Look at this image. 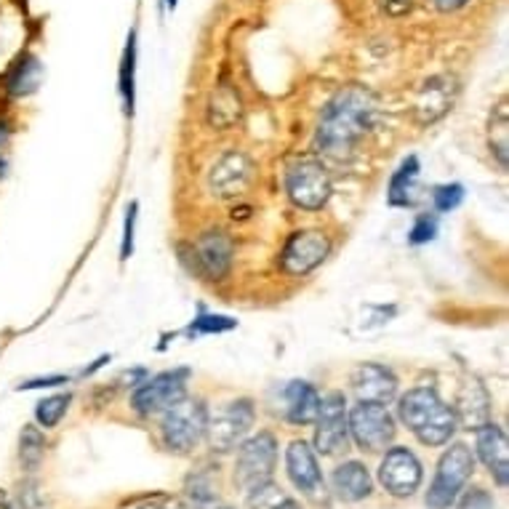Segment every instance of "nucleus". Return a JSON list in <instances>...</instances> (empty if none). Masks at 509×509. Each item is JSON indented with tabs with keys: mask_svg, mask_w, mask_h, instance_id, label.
I'll list each match as a JSON object with an SVG mask.
<instances>
[{
	"mask_svg": "<svg viewBox=\"0 0 509 509\" xmlns=\"http://www.w3.org/2000/svg\"><path fill=\"white\" fill-rule=\"evenodd\" d=\"M374 115H376V105L368 91L357 86L344 88L329 102L323 113V120L318 125V147L334 158L349 155L355 144L374 125Z\"/></svg>",
	"mask_w": 509,
	"mask_h": 509,
	"instance_id": "f257e3e1",
	"label": "nucleus"
},
{
	"mask_svg": "<svg viewBox=\"0 0 509 509\" xmlns=\"http://www.w3.org/2000/svg\"><path fill=\"white\" fill-rule=\"evenodd\" d=\"M400 421L424 443V446H443L456 432V413L449 408L435 390L416 387L408 395L400 397L397 405Z\"/></svg>",
	"mask_w": 509,
	"mask_h": 509,
	"instance_id": "f03ea898",
	"label": "nucleus"
},
{
	"mask_svg": "<svg viewBox=\"0 0 509 509\" xmlns=\"http://www.w3.org/2000/svg\"><path fill=\"white\" fill-rule=\"evenodd\" d=\"M208 427V408L203 400H187L181 397L179 403H173L171 408L163 411V421H161V438L163 446L169 451L187 453L192 451Z\"/></svg>",
	"mask_w": 509,
	"mask_h": 509,
	"instance_id": "7ed1b4c3",
	"label": "nucleus"
},
{
	"mask_svg": "<svg viewBox=\"0 0 509 509\" xmlns=\"http://www.w3.org/2000/svg\"><path fill=\"white\" fill-rule=\"evenodd\" d=\"M475 472V456L464 443H453L449 451L440 456L435 480L427 491V507L430 509H451L458 499L461 488Z\"/></svg>",
	"mask_w": 509,
	"mask_h": 509,
	"instance_id": "20e7f679",
	"label": "nucleus"
},
{
	"mask_svg": "<svg viewBox=\"0 0 509 509\" xmlns=\"http://www.w3.org/2000/svg\"><path fill=\"white\" fill-rule=\"evenodd\" d=\"M278 461V443L270 432H259L248 443H240L235 461V483L248 494L256 486L273 480V469Z\"/></svg>",
	"mask_w": 509,
	"mask_h": 509,
	"instance_id": "39448f33",
	"label": "nucleus"
},
{
	"mask_svg": "<svg viewBox=\"0 0 509 509\" xmlns=\"http://www.w3.org/2000/svg\"><path fill=\"white\" fill-rule=\"evenodd\" d=\"M254 416H256L254 403L245 400V397L232 400V403L222 405V408L208 419V427H206L211 449L219 453L237 449V446L245 440V435L251 432Z\"/></svg>",
	"mask_w": 509,
	"mask_h": 509,
	"instance_id": "423d86ee",
	"label": "nucleus"
},
{
	"mask_svg": "<svg viewBox=\"0 0 509 509\" xmlns=\"http://www.w3.org/2000/svg\"><path fill=\"white\" fill-rule=\"evenodd\" d=\"M347 430L363 451H384L395 438V421L390 411L379 403H360L347 419Z\"/></svg>",
	"mask_w": 509,
	"mask_h": 509,
	"instance_id": "0eeeda50",
	"label": "nucleus"
},
{
	"mask_svg": "<svg viewBox=\"0 0 509 509\" xmlns=\"http://www.w3.org/2000/svg\"><path fill=\"white\" fill-rule=\"evenodd\" d=\"M285 190L288 198L307 211H318L326 206V200L331 198V176L315 161H304L299 166L288 171L285 176Z\"/></svg>",
	"mask_w": 509,
	"mask_h": 509,
	"instance_id": "6e6552de",
	"label": "nucleus"
},
{
	"mask_svg": "<svg viewBox=\"0 0 509 509\" xmlns=\"http://www.w3.org/2000/svg\"><path fill=\"white\" fill-rule=\"evenodd\" d=\"M187 376L190 371L176 368L153 376L150 382H144L142 387H136V393L131 397V405L136 413L142 416H153V413H163L173 403H179L187 395Z\"/></svg>",
	"mask_w": 509,
	"mask_h": 509,
	"instance_id": "1a4fd4ad",
	"label": "nucleus"
},
{
	"mask_svg": "<svg viewBox=\"0 0 509 509\" xmlns=\"http://www.w3.org/2000/svg\"><path fill=\"white\" fill-rule=\"evenodd\" d=\"M349 430H347V400L341 393H331L320 400L318 408V432L315 446L323 456H334L347 449Z\"/></svg>",
	"mask_w": 509,
	"mask_h": 509,
	"instance_id": "9d476101",
	"label": "nucleus"
},
{
	"mask_svg": "<svg viewBox=\"0 0 509 509\" xmlns=\"http://www.w3.org/2000/svg\"><path fill=\"white\" fill-rule=\"evenodd\" d=\"M331 251V243L323 232L318 229H304L291 235L281 254V264L288 275H307L312 273Z\"/></svg>",
	"mask_w": 509,
	"mask_h": 509,
	"instance_id": "9b49d317",
	"label": "nucleus"
},
{
	"mask_svg": "<svg viewBox=\"0 0 509 509\" xmlns=\"http://www.w3.org/2000/svg\"><path fill=\"white\" fill-rule=\"evenodd\" d=\"M421 464L413 453L408 449H393L387 451L382 467H379V480L382 486L397 496V499H405V496H413L421 486Z\"/></svg>",
	"mask_w": 509,
	"mask_h": 509,
	"instance_id": "f8f14e48",
	"label": "nucleus"
},
{
	"mask_svg": "<svg viewBox=\"0 0 509 509\" xmlns=\"http://www.w3.org/2000/svg\"><path fill=\"white\" fill-rule=\"evenodd\" d=\"M285 467L291 483L312 502H326V483L318 467V458L304 440H293L285 451Z\"/></svg>",
	"mask_w": 509,
	"mask_h": 509,
	"instance_id": "ddd939ff",
	"label": "nucleus"
},
{
	"mask_svg": "<svg viewBox=\"0 0 509 509\" xmlns=\"http://www.w3.org/2000/svg\"><path fill=\"white\" fill-rule=\"evenodd\" d=\"M352 387L360 397V403H379L387 405L397 393L395 374L384 366L366 363L352 374Z\"/></svg>",
	"mask_w": 509,
	"mask_h": 509,
	"instance_id": "4468645a",
	"label": "nucleus"
},
{
	"mask_svg": "<svg viewBox=\"0 0 509 509\" xmlns=\"http://www.w3.org/2000/svg\"><path fill=\"white\" fill-rule=\"evenodd\" d=\"M248 179H251V161L243 153H227L214 163L208 184H211L214 195L232 198L248 184Z\"/></svg>",
	"mask_w": 509,
	"mask_h": 509,
	"instance_id": "2eb2a0df",
	"label": "nucleus"
},
{
	"mask_svg": "<svg viewBox=\"0 0 509 509\" xmlns=\"http://www.w3.org/2000/svg\"><path fill=\"white\" fill-rule=\"evenodd\" d=\"M195 256H198V264H200L203 275L225 278L229 264H232V240L227 237L222 229L206 232L198 240V245H195Z\"/></svg>",
	"mask_w": 509,
	"mask_h": 509,
	"instance_id": "dca6fc26",
	"label": "nucleus"
},
{
	"mask_svg": "<svg viewBox=\"0 0 509 509\" xmlns=\"http://www.w3.org/2000/svg\"><path fill=\"white\" fill-rule=\"evenodd\" d=\"M477 456L483 458V464L491 469V475L496 477V483L504 488L507 486V435L502 427L496 424H486L477 430Z\"/></svg>",
	"mask_w": 509,
	"mask_h": 509,
	"instance_id": "f3484780",
	"label": "nucleus"
},
{
	"mask_svg": "<svg viewBox=\"0 0 509 509\" xmlns=\"http://www.w3.org/2000/svg\"><path fill=\"white\" fill-rule=\"evenodd\" d=\"M488 395L483 390V384L477 379H469L464 387H461V395H458V411L456 413V421H461V427L467 430H480L488 424Z\"/></svg>",
	"mask_w": 509,
	"mask_h": 509,
	"instance_id": "a211bd4d",
	"label": "nucleus"
},
{
	"mask_svg": "<svg viewBox=\"0 0 509 509\" xmlns=\"http://www.w3.org/2000/svg\"><path fill=\"white\" fill-rule=\"evenodd\" d=\"M334 491L341 502H363L374 491L368 469L360 461H344L334 472Z\"/></svg>",
	"mask_w": 509,
	"mask_h": 509,
	"instance_id": "6ab92c4d",
	"label": "nucleus"
},
{
	"mask_svg": "<svg viewBox=\"0 0 509 509\" xmlns=\"http://www.w3.org/2000/svg\"><path fill=\"white\" fill-rule=\"evenodd\" d=\"M288 400V421L293 424H310L318 419V408H320V395L312 384L307 382H291L285 390Z\"/></svg>",
	"mask_w": 509,
	"mask_h": 509,
	"instance_id": "aec40b11",
	"label": "nucleus"
},
{
	"mask_svg": "<svg viewBox=\"0 0 509 509\" xmlns=\"http://www.w3.org/2000/svg\"><path fill=\"white\" fill-rule=\"evenodd\" d=\"M41 75H43V67H41L38 59H19V61L14 64V69H11V75H8V91H11L14 97H27V94H32V91L38 88Z\"/></svg>",
	"mask_w": 509,
	"mask_h": 509,
	"instance_id": "412c9836",
	"label": "nucleus"
},
{
	"mask_svg": "<svg viewBox=\"0 0 509 509\" xmlns=\"http://www.w3.org/2000/svg\"><path fill=\"white\" fill-rule=\"evenodd\" d=\"M240 113H243V107H240L237 94H235L232 88H219V91L214 94V99H211L208 120H211V125H217V128H232V125L240 120Z\"/></svg>",
	"mask_w": 509,
	"mask_h": 509,
	"instance_id": "4be33fe9",
	"label": "nucleus"
},
{
	"mask_svg": "<svg viewBox=\"0 0 509 509\" xmlns=\"http://www.w3.org/2000/svg\"><path fill=\"white\" fill-rule=\"evenodd\" d=\"M248 507L251 509H301L299 502H293L285 494L281 486H275L273 480L256 486L254 491H248Z\"/></svg>",
	"mask_w": 509,
	"mask_h": 509,
	"instance_id": "5701e85b",
	"label": "nucleus"
},
{
	"mask_svg": "<svg viewBox=\"0 0 509 509\" xmlns=\"http://www.w3.org/2000/svg\"><path fill=\"white\" fill-rule=\"evenodd\" d=\"M451 107V88L449 86H440V80H432L427 83L424 88V97L419 102V115L421 120H435Z\"/></svg>",
	"mask_w": 509,
	"mask_h": 509,
	"instance_id": "b1692460",
	"label": "nucleus"
},
{
	"mask_svg": "<svg viewBox=\"0 0 509 509\" xmlns=\"http://www.w3.org/2000/svg\"><path fill=\"white\" fill-rule=\"evenodd\" d=\"M19 456H22V464L24 469H38L43 456H46V440L43 435L35 430V427H24L22 430V438H19Z\"/></svg>",
	"mask_w": 509,
	"mask_h": 509,
	"instance_id": "393cba45",
	"label": "nucleus"
},
{
	"mask_svg": "<svg viewBox=\"0 0 509 509\" xmlns=\"http://www.w3.org/2000/svg\"><path fill=\"white\" fill-rule=\"evenodd\" d=\"M416 176H419V161H416V158L403 161V166L395 171L393 184H390V203H393V206L408 203V190H411V184H413Z\"/></svg>",
	"mask_w": 509,
	"mask_h": 509,
	"instance_id": "a878e982",
	"label": "nucleus"
},
{
	"mask_svg": "<svg viewBox=\"0 0 509 509\" xmlns=\"http://www.w3.org/2000/svg\"><path fill=\"white\" fill-rule=\"evenodd\" d=\"M67 405H69V395H54L41 400L38 408H35V419H38V424L46 427V430L57 427L59 421H61V416L67 413Z\"/></svg>",
	"mask_w": 509,
	"mask_h": 509,
	"instance_id": "bb28decb",
	"label": "nucleus"
},
{
	"mask_svg": "<svg viewBox=\"0 0 509 509\" xmlns=\"http://www.w3.org/2000/svg\"><path fill=\"white\" fill-rule=\"evenodd\" d=\"M464 200V187L461 184H443L435 190V208L438 211H451Z\"/></svg>",
	"mask_w": 509,
	"mask_h": 509,
	"instance_id": "cd10ccee",
	"label": "nucleus"
},
{
	"mask_svg": "<svg viewBox=\"0 0 509 509\" xmlns=\"http://www.w3.org/2000/svg\"><path fill=\"white\" fill-rule=\"evenodd\" d=\"M435 232H438V222H435V217H419V219H416V225H413V229H411V243H413V245L427 243V240H432V237H435Z\"/></svg>",
	"mask_w": 509,
	"mask_h": 509,
	"instance_id": "c85d7f7f",
	"label": "nucleus"
},
{
	"mask_svg": "<svg viewBox=\"0 0 509 509\" xmlns=\"http://www.w3.org/2000/svg\"><path fill=\"white\" fill-rule=\"evenodd\" d=\"M494 499L483 491V488H475L472 494H467L464 499H461V504L458 509H494Z\"/></svg>",
	"mask_w": 509,
	"mask_h": 509,
	"instance_id": "c756f323",
	"label": "nucleus"
},
{
	"mask_svg": "<svg viewBox=\"0 0 509 509\" xmlns=\"http://www.w3.org/2000/svg\"><path fill=\"white\" fill-rule=\"evenodd\" d=\"M235 323L229 320V318H200L198 320V331H227V329H232Z\"/></svg>",
	"mask_w": 509,
	"mask_h": 509,
	"instance_id": "7c9ffc66",
	"label": "nucleus"
},
{
	"mask_svg": "<svg viewBox=\"0 0 509 509\" xmlns=\"http://www.w3.org/2000/svg\"><path fill=\"white\" fill-rule=\"evenodd\" d=\"M134 219H136V206L128 208V219H125V235H123V259H128L131 254V240H134Z\"/></svg>",
	"mask_w": 509,
	"mask_h": 509,
	"instance_id": "2f4dec72",
	"label": "nucleus"
},
{
	"mask_svg": "<svg viewBox=\"0 0 509 509\" xmlns=\"http://www.w3.org/2000/svg\"><path fill=\"white\" fill-rule=\"evenodd\" d=\"M64 379L61 376H49V379H32L27 384H22L19 390H35V387H54V384H61Z\"/></svg>",
	"mask_w": 509,
	"mask_h": 509,
	"instance_id": "473e14b6",
	"label": "nucleus"
},
{
	"mask_svg": "<svg viewBox=\"0 0 509 509\" xmlns=\"http://www.w3.org/2000/svg\"><path fill=\"white\" fill-rule=\"evenodd\" d=\"M435 3V8H440V11H458L461 5H467L469 0H432Z\"/></svg>",
	"mask_w": 509,
	"mask_h": 509,
	"instance_id": "72a5a7b5",
	"label": "nucleus"
},
{
	"mask_svg": "<svg viewBox=\"0 0 509 509\" xmlns=\"http://www.w3.org/2000/svg\"><path fill=\"white\" fill-rule=\"evenodd\" d=\"M192 509H232V507H227V504H219L217 499H203V502H195V504H192Z\"/></svg>",
	"mask_w": 509,
	"mask_h": 509,
	"instance_id": "f704fd0d",
	"label": "nucleus"
},
{
	"mask_svg": "<svg viewBox=\"0 0 509 509\" xmlns=\"http://www.w3.org/2000/svg\"><path fill=\"white\" fill-rule=\"evenodd\" d=\"M8 136H11V131H8V125H5V123L0 120V150H3L5 144H8Z\"/></svg>",
	"mask_w": 509,
	"mask_h": 509,
	"instance_id": "c9c22d12",
	"label": "nucleus"
},
{
	"mask_svg": "<svg viewBox=\"0 0 509 509\" xmlns=\"http://www.w3.org/2000/svg\"><path fill=\"white\" fill-rule=\"evenodd\" d=\"M0 509H14L11 507V502H8V496H5L3 491H0Z\"/></svg>",
	"mask_w": 509,
	"mask_h": 509,
	"instance_id": "e433bc0d",
	"label": "nucleus"
},
{
	"mask_svg": "<svg viewBox=\"0 0 509 509\" xmlns=\"http://www.w3.org/2000/svg\"><path fill=\"white\" fill-rule=\"evenodd\" d=\"M5 169H8V163H5V158L0 155V176H5Z\"/></svg>",
	"mask_w": 509,
	"mask_h": 509,
	"instance_id": "4c0bfd02",
	"label": "nucleus"
},
{
	"mask_svg": "<svg viewBox=\"0 0 509 509\" xmlns=\"http://www.w3.org/2000/svg\"><path fill=\"white\" fill-rule=\"evenodd\" d=\"M139 509H171V507H166V504H144V507Z\"/></svg>",
	"mask_w": 509,
	"mask_h": 509,
	"instance_id": "58836bf2",
	"label": "nucleus"
},
{
	"mask_svg": "<svg viewBox=\"0 0 509 509\" xmlns=\"http://www.w3.org/2000/svg\"><path fill=\"white\" fill-rule=\"evenodd\" d=\"M169 5H171V8H173V5H176V0H169Z\"/></svg>",
	"mask_w": 509,
	"mask_h": 509,
	"instance_id": "ea45409f",
	"label": "nucleus"
}]
</instances>
